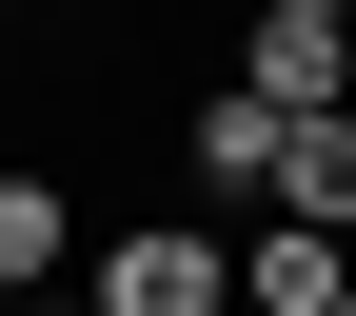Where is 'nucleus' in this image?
Masks as SVG:
<instances>
[{"label":"nucleus","mask_w":356,"mask_h":316,"mask_svg":"<svg viewBox=\"0 0 356 316\" xmlns=\"http://www.w3.org/2000/svg\"><path fill=\"white\" fill-rule=\"evenodd\" d=\"M238 20H297V0H238Z\"/></svg>","instance_id":"obj_8"},{"label":"nucleus","mask_w":356,"mask_h":316,"mask_svg":"<svg viewBox=\"0 0 356 316\" xmlns=\"http://www.w3.org/2000/svg\"><path fill=\"white\" fill-rule=\"evenodd\" d=\"M0 316H99V297H79V277H60V297H0Z\"/></svg>","instance_id":"obj_7"},{"label":"nucleus","mask_w":356,"mask_h":316,"mask_svg":"<svg viewBox=\"0 0 356 316\" xmlns=\"http://www.w3.org/2000/svg\"><path fill=\"white\" fill-rule=\"evenodd\" d=\"M60 277H79V198L0 158V297H60Z\"/></svg>","instance_id":"obj_5"},{"label":"nucleus","mask_w":356,"mask_h":316,"mask_svg":"<svg viewBox=\"0 0 356 316\" xmlns=\"http://www.w3.org/2000/svg\"><path fill=\"white\" fill-rule=\"evenodd\" d=\"M337 297H356V238H297V217L238 238V316H337Z\"/></svg>","instance_id":"obj_4"},{"label":"nucleus","mask_w":356,"mask_h":316,"mask_svg":"<svg viewBox=\"0 0 356 316\" xmlns=\"http://www.w3.org/2000/svg\"><path fill=\"white\" fill-rule=\"evenodd\" d=\"M337 79H356V0H297V20H238V99H277V119H337Z\"/></svg>","instance_id":"obj_2"},{"label":"nucleus","mask_w":356,"mask_h":316,"mask_svg":"<svg viewBox=\"0 0 356 316\" xmlns=\"http://www.w3.org/2000/svg\"><path fill=\"white\" fill-rule=\"evenodd\" d=\"M178 158L257 198V178H277V99H238V79H218V99H178Z\"/></svg>","instance_id":"obj_6"},{"label":"nucleus","mask_w":356,"mask_h":316,"mask_svg":"<svg viewBox=\"0 0 356 316\" xmlns=\"http://www.w3.org/2000/svg\"><path fill=\"white\" fill-rule=\"evenodd\" d=\"M337 316H356V297H337Z\"/></svg>","instance_id":"obj_9"},{"label":"nucleus","mask_w":356,"mask_h":316,"mask_svg":"<svg viewBox=\"0 0 356 316\" xmlns=\"http://www.w3.org/2000/svg\"><path fill=\"white\" fill-rule=\"evenodd\" d=\"M257 217H297V238H356V99H337V119H277V178H257Z\"/></svg>","instance_id":"obj_3"},{"label":"nucleus","mask_w":356,"mask_h":316,"mask_svg":"<svg viewBox=\"0 0 356 316\" xmlns=\"http://www.w3.org/2000/svg\"><path fill=\"white\" fill-rule=\"evenodd\" d=\"M79 297H99V316H238V238L139 217V238H99V257H79Z\"/></svg>","instance_id":"obj_1"}]
</instances>
